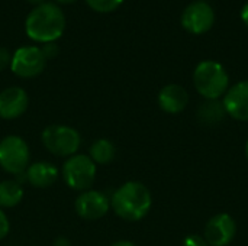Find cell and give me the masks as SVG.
<instances>
[{
    "label": "cell",
    "mask_w": 248,
    "mask_h": 246,
    "mask_svg": "<svg viewBox=\"0 0 248 246\" xmlns=\"http://www.w3.org/2000/svg\"><path fill=\"white\" fill-rule=\"evenodd\" d=\"M65 29V16L64 12L54 3L45 1L39 6H35L26 20L25 30L26 35L41 43L55 42Z\"/></svg>",
    "instance_id": "6da1fadb"
},
{
    "label": "cell",
    "mask_w": 248,
    "mask_h": 246,
    "mask_svg": "<svg viewBox=\"0 0 248 246\" xmlns=\"http://www.w3.org/2000/svg\"><path fill=\"white\" fill-rule=\"evenodd\" d=\"M153 204L150 190L138 181H128L121 186L112 196L110 206L115 213L126 222L144 219Z\"/></svg>",
    "instance_id": "7a4b0ae2"
},
{
    "label": "cell",
    "mask_w": 248,
    "mask_h": 246,
    "mask_svg": "<svg viewBox=\"0 0 248 246\" xmlns=\"http://www.w3.org/2000/svg\"><path fill=\"white\" fill-rule=\"evenodd\" d=\"M193 84L206 100H219L230 88V77L219 62L202 61L193 71Z\"/></svg>",
    "instance_id": "3957f363"
},
{
    "label": "cell",
    "mask_w": 248,
    "mask_h": 246,
    "mask_svg": "<svg viewBox=\"0 0 248 246\" xmlns=\"http://www.w3.org/2000/svg\"><path fill=\"white\" fill-rule=\"evenodd\" d=\"M44 146L55 157H73L80 148V133L65 125H51L42 132Z\"/></svg>",
    "instance_id": "277c9868"
},
{
    "label": "cell",
    "mask_w": 248,
    "mask_h": 246,
    "mask_svg": "<svg viewBox=\"0 0 248 246\" xmlns=\"http://www.w3.org/2000/svg\"><path fill=\"white\" fill-rule=\"evenodd\" d=\"M96 164L87 155H73L62 165L65 184L77 191H87L94 183Z\"/></svg>",
    "instance_id": "5b68a950"
},
{
    "label": "cell",
    "mask_w": 248,
    "mask_h": 246,
    "mask_svg": "<svg viewBox=\"0 0 248 246\" xmlns=\"http://www.w3.org/2000/svg\"><path fill=\"white\" fill-rule=\"evenodd\" d=\"M29 148L26 142L15 135L0 142V167L15 175H20L29 165Z\"/></svg>",
    "instance_id": "8992f818"
},
{
    "label": "cell",
    "mask_w": 248,
    "mask_h": 246,
    "mask_svg": "<svg viewBox=\"0 0 248 246\" xmlns=\"http://www.w3.org/2000/svg\"><path fill=\"white\" fill-rule=\"evenodd\" d=\"M46 64L41 48L38 46H22L16 49L12 57L10 68L13 74L20 78H33L39 75Z\"/></svg>",
    "instance_id": "52a82bcc"
},
{
    "label": "cell",
    "mask_w": 248,
    "mask_h": 246,
    "mask_svg": "<svg viewBox=\"0 0 248 246\" xmlns=\"http://www.w3.org/2000/svg\"><path fill=\"white\" fill-rule=\"evenodd\" d=\"M237 233V223L228 213H218L212 216L203 231V238L209 246L230 245Z\"/></svg>",
    "instance_id": "ba28073f"
},
{
    "label": "cell",
    "mask_w": 248,
    "mask_h": 246,
    "mask_svg": "<svg viewBox=\"0 0 248 246\" xmlns=\"http://www.w3.org/2000/svg\"><path fill=\"white\" fill-rule=\"evenodd\" d=\"M215 23V12L206 1L190 3L182 14L183 28L195 35H202L208 32Z\"/></svg>",
    "instance_id": "9c48e42d"
},
{
    "label": "cell",
    "mask_w": 248,
    "mask_h": 246,
    "mask_svg": "<svg viewBox=\"0 0 248 246\" xmlns=\"http://www.w3.org/2000/svg\"><path fill=\"white\" fill-rule=\"evenodd\" d=\"M74 207L81 219L93 222L102 219L108 213L110 203L103 193L96 190H87L77 197Z\"/></svg>",
    "instance_id": "30bf717a"
},
{
    "label": "cell",
    "mask_w": 248,
    "mask_h": 246,
    "mask_svg": "<svg viewBox=\"0 0 248 246\" xmlns=\"http://www.w3.org/2000/svg\"><path fill=\"white\" fill-rule=\"evenodd\" d=\"M222 103L230 117L240 122H248V80L230 87Z\"/></svg>",
    "instance_id": "8fae6325"
},
{
    "label": "cell",
    "mask_w": 248,
    "mask_h": 246,
    "mask_svg": "<svg viewBox=\"0 0 248 246\" xmlns=\"http://www.w3.org/2000/svg\"><path fill=\"white\" fill-rule=\"evenodd\" d=\"M29 99L23 88L7 87L0 93V117L6 120L17 119L28 109Z\"/></svg>",
    "instance_id": "7c38bea8"
},
{
    "label": "cell",
    "mask_w": 248,
    "mask_h": 246,
    "mask_svg": "<svg viewBox=\"0 0 248 246\" xmlns=\"http://www.w3.org/2000/svg\"><path fill=\"white\" fill-rule=\"evenodd\" d=\"M189 104V93L180 84H167L158 93V106L170 115L183 112Z\"/></svg>",
    "instance_id": "4fadbf2b"
},
{
    "label": "cell",
    "mask_w": 248,
    "mask_h": 246,
    "mask_svg": "<svg viewBox=\"0 0 248 246\" xmlns=\"http://www.w3.org/2000/svg\"><path fill=\"white\" fill-rule=\"evenodd\" d=\"M58 178V170L51 162L39 161L28 167L26 180L31 186L36 188H48Z\"/></svg>",
    "instance_id": "5bb4252c"
},
{
    "label": "cell",
    "mask_w": 248,
    "mask_h": 246,
    "mask_svg": "<svg viewBox=\"0 0 248 246\" xmlns=\"http://www.w3.org/2000/svg\"><path fill=\"white\" fill-rule=\"evenodd\" d=\"M196 116L203 125H217L225 119L227 112L221 100H206L205 103L199 104Z\"/></svg>",
    "instance_id": "9a60e30c"
},
{
    "label": "cell",
    "mask_w": 248,
    "mask_h": 246,
    "mask_svg": "<svg viewBox=\"0 0 248 246\" xmlns=\"http://www.w3.org/2000/svg\"><path fill=\"white\" fill-rule=\"evenodd\" d=\"M23 199V188L16 180L0 183V207H15Z\"/></svg>",
    "instance_id": "2e32d148"
},
{
    "label": "cell",
    "mask_w": 248,
    "mask_h": 246,
    "mask_svg": "<svg viewBox=\"0 0 248 246\" xmlns=\"http://www.w3.org/2000/svg\"><path fill=\"white\" fill-rule=\"evenodd\" d=\"M115 157H116V148L108 139H97L90 146V158L94 164L108 165L115 159Z\"/></svg>",
    "instance_id": "e0dca14e"
},
{
    "label": "cell",
    "mask_w": 248,
    "mask_h": 246,
    "mask_svg": "<svg viewBox=\"0 0 248 246\" xmlns=\"http://www.w3.org/2000/svg\"><path fill=\"white\" fill-rule=\"evenodd\" d=\"M87 6L99 13H110L113 10H116L124 0H86Z\"/></svg>",
    "instance_id": "ac0fdd59"
},
{
    "label": "cell",
    "mask_w": 248,
    "mask_h": 246,
    "mask_svg": "<svg viewBox=\"0 0 248 246\" xmlns=\"http://www.w3.org/2000/svg\"><path fill=\"white\" fill-rule=\"evenodd\" d=\"M182 246H209V245H208V242L205 241V238H203V236H201V235H189V236H186V238H185L183 245Z\"/></svg>",
    "instance_id": "d6986e66"
},
{
    "label": "cell",
    "mask_w": 248,
    "mask_h": 246,
    "mask_svg": "<svg viewBox=\"0 0 248 246\" xmlns=\"http://www.w3.org/2000/svg\"><path fill=\"white\" fill-rule=\"evenodd\" d=\"M41 51H42V54H44V57L46 59H51L58 54V46H57L55 42H46V43L42 45Z\"/></svg>",
    "instance_id": "ffe728a7"
},
{
    "label": "cell",
    "mask_w": 248,
    "mask_h": 246,
    "mask_svg": "<svg viewBox=\"0 0 248 246\" xmlns=\"http://www.w3.org/2000/svg\"><path fill=\"white\" fill-rule=\"evenodd\" d=\"M10 62H12V55H10V52H9L6 48L0 46V71L4 70L6 67H9Z\"/></svg>",
    "instance_id": "44dd1931"
},
{
    "label": "cell",
    "mask_w": 248,
    "mask_h": 246,
    "mask_svg": "<svg viewBox=\"0 0 248 246\" xmlns=\"http://www.w3.org/2000/svg\"><path fill=\"white\" fill-rule=\"evenodd\" d=\"M9 220H7V216L4 215V212L3 210H0V241L3 239V238H6L7 236V233H9Z\"/></svg>",
    "instance_id": "7402d4cb"
},
{
    "label": "cell",
    "mask_w": 248,
    "mask_h": 246,
    "mask_svg": "<svg viewBox=\"0 0 248 246\" xmlns=\"http://www.w3.org/2000/svg\"><path fill=\"white\" fill-rule=\"evenodd\" d=\"M52 246H71V244L67 238H57Z\"/></svg>",
    "instance_id": "603a6c76"
},
{
    "label": "cell",
    "mask_w": 248,
    "mask_h": 246,
    "mask_svg": "<svg viewBox=\"0 0 248 246\" xmlns=\"http://www.w3.org/2000/svg\"><path fill=\"white\" fill-rule=\"evenodd\" d=\"M241 19H243V22L248 26V3L243 7V10H241Z\"/></svg>",
    "instance_id": "cb8c5ba5"
},
{
    "label": "cell",
    "mask_w": 248,
    "mask_h": 246,
    "mask_svg": "<svg viewBox=\"0 0 248 246\" xmlns=\"http://www.w3.org/2000/svg\"><path fill=\"white\" fill-rule=\"evenodd\" d=\"M110 246H137V245H135V244H132V242H129V241H118V242L112 244Z\"/></svg>",
    "instance_id": "d4e9b609"
},
{
    "label": "cell",
    "mask_w": 248,
    "mask_h": 246,
    "mask_svg": "<svg viewBox=\"0 0 248 246\" xmlns=\"http://www.w3.org/2000/svg\"><path fill=\"white\" fill-rule=\"evenodd\" d=\"M26 1L31 3V4H33V6H39V4L45 3V0H26Z\"/></svg>",
    "instance_id": "484cf974"
},
{
    "label": "cell",
    "mask_w": 248,
    "mask_h": 246,
    "mask_svg": "<svg viewBox=\"0 0 248 246\" xmlns=\"http://www.w3.org/2000/svg\"><path fill=\"white\" fill-rule=\"evenodd\" d=\"M58 3H61V4H71V3H74V1H77V0H57Z\"/></svg>",
    "instance_id": "4316f807"
},
{
    "label": "cell",
    "mask_w": 248,
    "mask_h": 246,
    "mask_svg": "<svg viewBox=\"0 0 248 246\" xmlns=\"http://www.w3.org/2000/svg\"><path fill=\"white\" fill-rule=\"evenodd\" d=\"M246 155H247V159H248V141H247V145H246Z\"/></svg>",
    "instance_id": "83f0119b"
}]
</instances>
